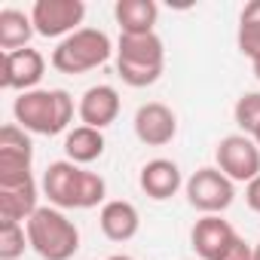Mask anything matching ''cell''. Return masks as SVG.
Segmentation results:
<instances>
[{
    "mask_svg": "<svg viewBox=\"0 0 260 260\" xmlns=\"http://www.w3.org/2000/svg\"><path fill=\"white\" fill-rule=\"evenodd\" d=\"M104 260H135V257H125V254H113V257H104Z\"/></svg>",
    "mask_w": 260,
    "mask_h": 260,
    "instance_id": "d4e9b609",
    "label": "cell"
},
{
    "mask_svg": "<svg viewBox=\"0 0 260 260\" xmlns=\"http://www.w3.org/2000/svg\"><path fill=\"white\" fill-rule=\"evenodd\" d=\"M34 162V144L19 122H10L0 128V178L13 175H31Z\"/></svg>",
    "mask_w": 260,
    "mask_h": 260,
    "instance_id": "7c38bea8",
    "label": "cell"
},
{
    "mask_svg": "<svg viewBox=\"0 0 260 260\" xmlns=\"http://www.w3.org/2000/svg\"><path fill=\"white\" fill-rule=\"evenodd\" d=\"M43 196L49 199V205L55 208H95V205H104V196H107V184L101 175L71 162V159H58V162H49L46 172H43Z\"/></svg>",
    "mask_w": 260,
    "mask_h": 260,
    "instance_id": "6da1fadb",
    "label": "cell"
},
{
    "mask_svg": "<svg viewBox=\"0 0 260 260\" xmlns=\"http://www.w3.org/2000/svg\"><path fill=\"white\" fill-rule=\"evenodd\" d=\"M46 74V58L40 49H16V52H4L0 61V86L10 92H31L37 89V83Z\"/></svg>",
    "mask_w": 260,
    "mask_h": 260,
    "instance_id": "9c48e42d",
    "label": "cell"
},
{
    "mask_svg": "<svg viewBox=\"0 0 260 260\" xmlns=\"http://www.w3.org/2000/svg\"><path fill=\"white\" fill-rule=\"evenodd\" d=\"M254 141H257V147H260V128H257V135H254Z\"/></svg>",
    "mask_w": 260,
    "mask_h": 260,
    "instance_id": "83f0119b",
    "label": "cell"
},
{
    "mask_svg": "<svg viewBox=\"0 0 260 260\" xmlns=\"http://www.w3.org/2000/svg\"><path fill=\"white\" fill-rule=\"evenodd\" d=\"M245 202H248V208H251V211H257V214H260V175L245 187Z\"/></svg>",
    "mask_w": 260,
    "mask_h": 260,
    "instance_id": "cb8c5ba5",
    "label": "cell"
},
{
    "mask_svg": "<svg viewBox=\"0 0 260 260\" xmlns=\"http://www.w3.org/2000/svg\"><path fill=\"white\" fill-rule=\"evenodd\" d=\"M86 19V4L83 0H37L31 7V22L34 31L40 37H71L74 31H80Z\"/></svg>",
    "mask_w": 260,
    "mask_h": 260,
    "instance_id": "ba28073f",
    "label": "cell"
},
{
    "mask_svg": "<svg viewBox=\"0 0 260 260\" xmlns=\"http://www.w3.org/2000/svg\"><path fill=\"white\" fill-rule=\"evenodd\" d=\"M135 135L147 147H166L178 135V116L162 101H147L135 110Z\"/></svg>",
    "mask_w": 260,
    "mask_h": 260,
    "instance_id": "8fae6325",
    "label": "cell"
},
{
    "mask_svg": "<svg viewBox=\"0 0 260 260\" xmlns=\"http://www.w3.org/2000/svg\"><path fill=\"white\" fill-rule=\"evenodd\" d=\"M37 181L34 175H13V178H0V220L7 223H28L34 217L37 205Z\"/></svg>",
    "mask_w": 260,
    "mask_h": 260,
    "instance_id": "30bf717a",
    "label": "cell"
},
{
    "mask_svg": "<svg viewBox=\"0 0 260 260\" xmlns=\"http://www.w3.org/2000/svg\"><path fill=\"white\" fill-rule=\"evenodd\" d=\"M138 184H141V190H144L150 199L166 202V199H172V196L181 190L184 178H181L178 162H172V159H150V162L141 166Z\"/></svg>",
    "mask_w": 260,
    "mask_h": 260,
    "instance_id": "2e32d148",
    "label": "cell"
},
{
    "mask_svg": "<svg viewBox=\"0 0 260 260\" xmlns=\"http://www.w3.org/2000/svg\"><path fill=\"white\" fill-rule=\"evenodd\" d=\"M214 159H217V169L233 181V184H251L257 175H260V147L251 135H226L217 141V150H214Z\"/></svg>",
    "mask_w": 260,
    "mask_h": 260,
    "instance_id": "52a82bcc",
    "label": "cell"
},
{
    "mask_svg": "<svg viewBox=\"0 0 260 260\" xmlns=\"http://www.w3.org/2000/svg\"><path fill=\"white\" fill-rule=\"evenodd\" d=\"M217 260H254V245H248L242 236H236Z\"/></svg>",
    "mask_w": 260,
    "mask_h": 260,
    "instance_id": "603a6c76",
    "label": "cell"
},
{
    "mask_svg": "<svg viewBox=\"0 0 260 260\" xmlns=\"http://www.w3.org/2000/svg\"><path fill=\"white\" fill-rule=\"evenodd\" d=\"M233 119L242 128V135L254 138L257 128H260V92H245L233 107Z\"/></svg>",
    "mask_w": 260,
    "mask_h": 260,
    "instance_id": "44dd1931",
    "label": "cell"
},
{
    "mask_svg": "<svg viewBox=\"0 0 260 260\" xmlns=\"http://www.w3.org/2000/svg\"><path fill=\"white\" fill-rule=\"evenodd\" d=\"M166 71V46L159 34H119L116 43V74L125 86H153Z\"/></svg>",
    "mask_w": 260,
    "mask_h": 260,
    "instance_id": "3957f363",
    "label": "cell"
},
{
    "mask_svg": "<svg viewBox=\"0 0 260 260\" xmlns=\"http://www.w3.org/2000/svg\"><path fill=\"white\" fill-rule=\"evenodd\" d=\"M184 190H187V202H190L196 211H202V214H220V211H226V208L233 205V199H236L233 181H230L217 166H202V169H196V172L187 178Z\"/></svg>",
    "mask_w": 260,
    "mask_h": 260,
    "instance_id": "8992f818",
    "label": "cell"
},
{
    "mask_svg": "<svg viewBox=\"0 0 260 260\" xmlns=\"http://www.w3.org/2000/svg\"><path fill=\"white\" fill-rule=\"evenodd\" d=\"M25 248H31L28 230L22 223L0 220V260H19L25 254Z\"/></svg>",
    "mask_w": 260,
    "mask_h": 260,
    "instance_id": "7402d4cb",
    "label": "cell"
},
{
    "mask_svg": "<svg viewBox=\"0 0 260 260\" xmlns=\"http://www.w3.org/2000/svg\"><path fill=\"white\" fill-rule=\"evenodd\" d=\"M113 19L119 25L122 34H156V22H159V7L153 0H116L113 7Z\"/></svg>",
    "mask_w": 260,
    "mask_h": 260,
    "instance_id": "e0dca14e",
    "label": "cell"
},
{
    "mask_svg": "<svg viewBox=\"0 0 260 260\" xmlns=\"http://www.w3.org/2000/svg\"><path fill=\"white\" fill-rule=\"evenodd\" d=\"M31 248L43 260H71L80 251V230L77 223L55 205H40L34 217L25 223Z\"/></svg>",
    "mask_w": 260,
    "mask_h": 260,
    "instance_id": "277c9868",
    "label": "cell"
},
{
    "mask_svg": "<svg viewBox=\"0 0 260 260\" xmlns=\"http://www.w3.org/2000/svg\"><path fill=\"white\" fill-rule=\"evenodd\" d=\"M104 153V135L98 128L89 125H74L71 132L64 135V156L77 166H89L95 159H101Z\"/></svg>",
    "mask_w": 260,
    "mask_h": 260,
    "instance_id": "d6986e66",
    "label": "cell"
},
{
    "mask_svg": "<svg viewBox=\"0 0 260 260\" xmlns=\"http://www.w3.org/2000/svg\"><path fill=\"white\" fill-rule=\"evenodd\" d=\"M119 92L113 89V86H107V83H101V86H92V89H86L83 92V98H80V104H77V113H80V122L83 125H89V128H107L110 122H116V116H119Z\"/></svg>",
    "mask_w": 260,
    "mask_h": 260,
    "instance_id": "5bb4252c",
    "label": "cell"
},
{
    "mask_svg": "<svg viewBox=\"0 0 260 260\" xmlns=\"http://www.w3.org/2000/svg\"><path fill=\"white\" fill-rule=\"evenodd\" d=\"M236 236H239V233L233 230V223L223 220L220 214H202V217L193 223L190 245H193V251H196L199 260H217Z\"/></svg>",
    "mask_w": 260,
    "mask_h": 260,
    "instance_id": "4fadbf2b",
    "label": "cell"
},
{
    "mask_svg": "<svg viewBox=\"0 0 260 260\" xmlns=\"http://www.w3.org/2000/svg\"><path fill=\"white\" fill-rule=\"evenodd\" d=\"M251 68H254V77L260 80V58H257V61H251Z\"/></svg>",
    "mask_w": 260,
    "mask_h": 260,
    "instance_id": "484cf974",
    "label": "cell"
},
{
    "mask_svg": "<svg viewBox=\"0 0 260 260\" xmlns=\"http://www.w3.org/2000/svg\"><path fill=\"white\" fill-rule=\"evenodd\" d=\"M34 34H37V31H34L31 13L16 10V7L0 10V49H4V52L28 49V43H31Z\"/></svg>",
    "mask_w": 260,
    "mask_h": 260,
    "instance_id": "ac0fdd59",
    "label": "cell"
},
{
    "mask_svg": "<svg viewBox=\"0 0 260 260\" xmlns=\"http://www.w3.org/2000/svg\"><path fill=\"white\" fill-rule=\"evenodd\" d=\"M13 116L31 135H61L74 122V98L64 89H31L13 101Z\"/></svg>",
    "mask_w": 260,
    "mask_h": 260,
    "instance_id": "7a4b0ae2",
    "label": "cell"
},
{
    "mask_svg": "<svg viewBox=\"0 0 260 260\" xmlns=\"http://www.w3.org/2000/svg\"><path fill=\"white\" fill-rule=\"evenodd\" d=\"M98 226L110 242H128L141 230V214L128 199H107L98 211Z\"/></svg>",
    "mask_w": 260,
    "mask_h": 260,
    "instance_id": "9a60e30c",
    "label": "cell"
},
{
    "mask_svg": "<svg viewBox=\"0 0 260 260\" xmlns=\"http://www.w3.org/2000/svg\"><path fill=\"white\" fill-rule=\"evenodd\" d=\"M236 46L245 58L257 61L260 58V0H248L239 16V31H236Z\"/></svg>",
    "mask_w": 260,
    "mask_h": 260,
    "instance_id": "ffe728a7",
    "label": "cell"
},
{
    "mask_svg": "<svg viewBox=\"0 0 260 260\" xmlns=\"http://www.w3.org/2000/svg\"><path fill=\"white\" fill-rule=\"evenodd\" d=\"M254 260H260V242L254 245Z\"/></svg>",
    "mask_w": 260,
    "mask_h": 260,
    "instance_id": "4316f807",
    "label": "cell"
},
{
    "mask_svg": "<svg viewBox=\"0 0 260 260\" xmlns=\"http://www.w3.org/2000/svg\"><path fill=\"white\" fill-rule=\"evenodd\" d=\"M110 55H113V43H110V37L104 31H98V28H80L71 37L58 40V46L52 49V68L58 74L77 77V74L101 68Z\"/></svg>",
    "mask_w": 260,
    "mask_h": 260,
    "instance_id": "5b68a950",
    "label": "cell"
}]
</instances>
